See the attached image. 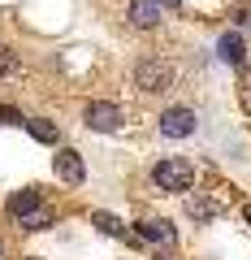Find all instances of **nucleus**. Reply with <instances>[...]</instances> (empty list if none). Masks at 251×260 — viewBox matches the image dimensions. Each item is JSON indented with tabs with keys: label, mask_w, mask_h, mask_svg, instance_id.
<instances>
[{
	"label": "nucleus",
	"mask_w": 251,
	"mask_h": 260,
	"mask_svg": "<svg viewBox=\"0 0 251 260\" xmlns=\"http://www.w3.org/2000/svg\"><path fill=\"white\" fill-rule=\"evenodd\" d=\"M173 65L169 61H160V56H143V61H134V87L139 91H148V95H160V91H169L173 87Z\"/></svg>",
	"instance_id": "obj_1"
},
{
	"label": "nucleus",
	"mask_w": 251,
	"mask_h": 260,
	"mask_svg": "<svg viewBox=\"0 0 251 260\" xmlns=\"http://www.w3.org/2000/svg\"><path fill=\"white\" fill-rule=\"evenodd\" d=\"M152 182H156L160 191L182 195V191H191V186H195V165H191V160H182V156H165L156 169H152Z\"/></svg>",
	"instance_id": "obj_2"
},
{
	"label": "nucleus",
	"mask_w": 251,
	"mask_h": 260,
	"mask_svg": "<svg viewBox=\"0 0 251 260\" xmlns=\"http://www.w3.org/2000/svg\"><path fill=\"white\" fill-rule=\"evenodd\" d=\"M199 126V113L191 109V104H173V109L160 113V135L165 139H191Z\"/></svg>",
	"instance_id": "obj_3"
},
{
	"label": "nucleus",
	"mask_w": 251,
	"mask_h": 260,
	"mask_svg": "<svg viewBox=\"0 0 251 260\" xmlns=\"http://www.w3.org/2000/svg\"><path fill=\"white\" fill-rule=\"evenodd\" d=\"M83 121H87L91 130H104V135H109V130H117L126 117H121V109H117L113 100H91V104L83 109Z\"/></svg>",
	"instance_id": "obj_4"
},
{
	"label": "nucleus",
	"mask_w": 251,
	"mask_h": 260,
	"mask_svg": "<svg viewBox=\"0 0 251 260\" xmlns=\"http://www.w3.org/2000/svg\"><path fill=\"white\" fill-rule=\"evenodd\" d=\"M52 169H56V178H61V182H69V186H78V182L87 178V165H83V156H78L74 148H56Z\"/></svg>",
	"instance_id": "obj_5"
},
{
	"label": "nucleus",
	"mask_w": 251,
	"mask_h": 260,
	"mask_svg": "<svg viewBox=\"0 0 251 260\" xmlns=\"http://www.w3.org/2000/svg\"><path fill=\"white\" fill-rule=\"evenodd\" d=\"M130 26H139V30H156L160 26V5L156 0H130Z\"/></svg>",
	"instance_id": "obj_6"
},
{
	"label": "nucleus",
	"mask_w": 251,
	"mask_h": 260,
	"mask_svg": "<svg viewBox=\"0 0 251 260\" xmlns=\"http://www.w3.org/2000/svg\"><path fill=\"white\" fill-rule=\"evenodd\" d=\"M217 52H221V61H230V65L247 61V44H242V35H234V30H225V35L217 39Z\"/></svg>",
	"instance_id": "obj_7"
},
{
	"label": "nucleus",
	"mask_w": 251,
	"mask_h": 260,
	"mask_svg": "<svg viewBox=\"0 0 251 260\" xmlns=\"http://www.w3.org/2000/svg\"><path fill=\"white\" fill-rule=\"evenodd\" d=\"M35 208H39V191H35V186H22L18 195H9V213L22 217V221H26V217H35Z\"/></svg>",
	"instance_id": "obj_8"
},
{
	"label": "nucleus",
	"mask_w": 251,
	"mask_h": 260,
	"mask_svg": "<svg viewBox=\"0 0 251 260\" xmlns=\"http://www.w3.org/2000/svg\"><path fill=\"white\" fill-rule=\"evenodd\" d=\"M26 130L35 135L39 143H52V148H56V139H61V130H56V121H48V117H26Z\"/></svg>",
	"instance_id": "obj_9"
},
{
	"label": "nucleus",
	"mask_w": 251,
	"mask_h": 260,
	"mask_svg": "<svg viewBox=\"0 0 251 260\" xmlns=\"http://www.w3.org/2000/svg\"><path fill=\"white\" fill-rule=\"evenodd\" d=\"M139 234L152 243H173V225L169 221H139Z\"/></svg>",
	"instance_id": "obj_10"
},
{
	"label": "nucleus",
	"mask_w": 251,
	"mask_h": 260,
	"mask_svg": "<svg viewBox=\"0 0 251 260\" xmlns=\"http://www.w3.org/2000/svg\"><path fill=\"white\" fill-rule=\"evenodd\" d=\"M91 221H95V225H100V230H104V234H113V239H121V234H126V230H121V221H117V217H113V213H95V217H91Z\"/></svg>",
	"instance_id": "obj_11"
},
{
	"label": "nucleus",
	"mask_w": 251,
	"mask_h": 260,
	"mask_svg": "<svg viewBox=\"0 0 251 260\" xmlns=\"http://www.w3.org/2000/svg\"><path fill=\"white\" fill-rule=\"evenodd\" d=\"M217 204H208V200H191V217H212Z\"/></svg>",
	"instance_id": "obj_12"
},
{
	"label": "nucleus",
	"mask_w": 251,
	"mask_h": 260,
	"mask_svg": "<svg viewBox=\"0 0 251 260\" xmlns=\"http://www.w3.org/2000/svg\"><path fill=\"white\" fill-rule=\"evenodd\" d=\"M13 70H18V56L9 48H0V74H13Z\"/></svg>",
	"instance_id": "obj_13"
},
{
	"label": "nucleus",
	"mask_w": 251,
	"mask_h": 260,
	"mask_svg": "<svg viewBox=\"0 0 251 260\" xmlns=\"http://www.w3.org/2000/svg\"><path fill=\"white\" fill-rule=\"evenodd\" d=\"M48 221H52V213H35V217H26L22 225H26V230H44Z\"/></svg>",
	"instance_id": "obj_14"
},
{
	"label": "nucleus",
	"mask_w": 251,
	"mask_h": 260,
	"mask_svg": "<svg viewBox=\"0 0 251 260\" xmlns=\"http://www.w3.org/2000/svg\"><path fill=\"white\" fill-rule=\"evenodd\" d=\"M0 117L9 121V126H26V121H22V113H18V109H9V104H0Z\"/></svg>",
	"instance_id": "obj_15"
},
{
	"label": "nucleus",
	"mask_w": 251,
	"mask_h": 260,
	"mask_svg": "<svg viewBox=\"0 0 251 260\" xmlns=\"http://www.w3.org/2000/svg\"><path fill=\"white\" fill-rule=\"evenodd\" d=\"M156 5H169V9H177V5H182V0H156Z\"/></svg>",
	"instance_id": "obj_16"
},
{
	"label": "nucleus",
	"mask_w": 251,
	"mask_h": 260,
	"mask_svg": "<svg viewBox=\"0 0 251 260\" xmlns=\"http://www.w3.org/2000/svg\"><path fill=\"white\" fill-rule=\"evenodd\" d=\"M242 217H247V225H251V204H247V208H242Z\"/></svg>",
	"instance_id": "obj_17"
},
{
	"label": "nucleus",
	"mask_w": 251,
	"mask_h": 260,
	"mask_svg": "<svg viewBox=\"0 0 251 260\" xmlns=\"http://www.w3.org/2000/svg\"><path fill=\"white\" fill-rule=\"evenodd\" d=\"M30 260H35V256H30Z\"/></svg>",
	"instance_id": "obj_18"
}]
</instances>
